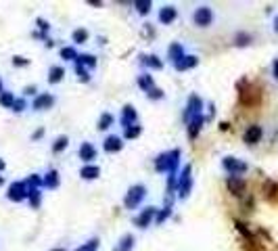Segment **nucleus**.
Returning <instances> with one entry per match:
<instances>
[{
  "instance_id": "obj_1",
  "label": "nucleus",
  "mask_w": 278,
  "mask_h": 251,
  "mask_svg": "<svg viewBox=\"0 0 278 251\" xmlns=\"http://www.w3.org/2000/svg\"><path fill=\"white\" fill-rule=\"evenodd\" d=\"M188 19H191V25L197 29H209V27H213L217 15H215V8L211 4L201 2V4H195L191 8Z\"/></svg>"
},
{
  "instance_id": "obj_2",
  "label": "nucleus",
  "mask_w": 278,
  "mask_h": 251,
  "mask_svg": "<svg viewBox=\"0 0 278 251\" xmlns=\"http://www.w3.org/2000/svg\"><path fill=\"white\" fill-rule=\"evenodd\" d=\"M146 195H148V186L144 182H134L132 186H128L126 195H124V207L128 212H136L144 203Z\"/></svg>"
},
{
  "instance_id": "obj_3",
  "label": "nucleus",
  "mask_w": 278,
  "mask_h": 251,
  "mask_svg": "<svg viewBox=\"0 0 278 251\" xmlns=\"http://www.w3.org/2000/svg\"><path fill=\"white\" fill-rule=\"evenodd\" d=\"M193 193V166L184 164L182 169L178 172V182H176V199L186 201Z\"/></svg>"
},
{
  "instance_id": "obj_4",
  "label": "nucleus",
  "mask_w": 278,
  "mask_h": 251,
  "mask_svg": "<svg viewBox=\"0 0 278 251\" xmlns=\"http://www.w3.org/2000/svg\"><path fill=\"white\" fill-rule=\"evenodd\" d=\"M157 205H144L140 207L138 212L132 216V224L138 228V230H146L148 226L155 224V218H157Z\"/></svg>"
},
{
  "instance_id": "obj_5",
  "label": "nucleus",
  "mask_w": 278,
  "mask_h": 251,
  "mask_svg": "<svg viewBox=\"0 0 278 251\" xmlns=\"http://www.w3.org/2000/svg\"><path fill=\"white\" fill-rule=\"evenodd\" d=\"M203 109H205V100L201 98V94H199V92H191V94H188L184 111H182V122L188 124L195 115H201Z\"/></svg>"
},
{
  "instance_id": "obj_6",
  "label": "nucleus",
  "mask_w": 278,
  "mask_h": 251,
  "mask_svg": "<svg viewBox=\"0 0 278 251\" xmlns=\"http://www.w3.org/2000/svg\"><path fill=\"white\" fill-rule=\"evenodd\" d=\"M27 195H29V188L25 184V180H13L6 186V193H4V197L11 203H27Z\"/></svg>"
},
{
  "instance_id": "obj_7",
  "label": "nucleus",
  "mask_w": 278,
  "mask_h": 251,
  "mask_svg": "<svg viewBox=\"0 0 278 251\" xmlns=\"http://www.w3.org/2000/svg\"><path fill=\"white\" fill-rule=\"evenodd\" d=\"M138 65L142 67V72L153 74V72H161L165 67V61L155 53H140L138 55Z\"/></svg>"
},
{
  "instance_id": "obj_8",
  "label": "nucleus",
  "mask_w": 278,
  "mask_h": 251,
  "mask_svg": "<svg viewBox=\"0 0 278 251\" xmlns=\"http://www.w3.org/2000/svg\"><path fill=\"white\" fill-rule=\"evenodd\" d=\"M55 105H57V96L53 92H40L38 96L32 98L29 109H32L34 113H44V111H51Z\"/></svg>"
},
{
  "instance_id": "obj_9",
  "label": "nucleus",
  "mask_w": 278,
  "mask_h": 251,
  "mask_svg": "<svg viewBox=\"0 0 278 251\" xmlns=\"http://www.w3.org/2000/svg\"><path fill=\"white\" fill-rule=\"evenodd\" d=\"M222 169L228 176H243L247 169H249V166H247V162H243V159L226 155V157H222Z\"/></svg>"
},
{
  "instance_id": "obj_10",
  "label": "nucleus",
  "mask_w": 278,
  "mask_h": 251,
  "mask_svg": "<svg viewBox=\"0 0 278 251\" xmlns=\"http://www.w3.org/2000/svg\"><path fill=\"white\" fill-rule=\"evenodd\" d=\"M178 17H180V11H178L176 4H161L157 8V23L159 25H174L178 21Z\"/></svg>"
},
{
  "instance_id": "obj_11",
  "label": "nucleus",
  "mask_w": 278,
  "mask_h": 251,
  "mask_svg": "<svg viewBox=\"0 0 278 251\" xmlns=\"http://www.w3.org/2000/svg\"><path fill=\"white\" fill-rule=\"evenodd\" d=\"M77 159L82 162V166H88V164H96L98 159V149L94 143L90 140H82L77 147Z\"/></svg>"
},
{
  "instance_id": "obj_12",
  "label": "nucleus",
  "mask_w": 278,
  "mask_h": 251,
  "mask_svg": "<svg viewBox=\"0 0 278 251\" xmlns=\"http://www.w3.org/2000/svg\"><path fill=\"white\" fill-rule=\"evenodd\" d=\"M124 147H126L124 136L122 134H115V132L107 134L103 138V143H101L103 153H107V155H115V153H119V151H124Z\"/></svg>"
},
{
  "instance_id": "obj_13",
  "label": "nucleus",
  "mask_w": 278,
  "mask_h": 251,
  "mask_svg": "<svg viewBox=\"0 0 278 251\" xmlns=\"http://www.w3.org/2000/svg\"><path fill=\"white\" fill-rule=\"evenodd\" d=\"M117 124H119V128H122V130L130 128V126H136V124H140L136 107L130 105V103L124 105V107H122V111H119V115H117Z\"/></svg>"
},
{
  "instance_id": "obj_14",
  "label": "nucleus",
  "mask_w": 278,
  "mask_h": 251,
  "mask_svg": "<svg viewBox=\"0 0 278 251\" xmlns=\"http://www.w3.org/2000/svg\"><path fill=\"white\" fill-rule=\"evenodd\" d=\"M174 201H176L174 195H165V197H163V207L157 209V218H155V224H157V226L163 224V222H167V220L172 218V214H174Z\"/></svg>"
},
{
  "instance_id": "obj_15",
  "label": "nucleus",
  "mask_w": 278,
  "mask_h": 251,
  "mask_svg": "<svg viewBox=\"0 0 278 251\" xmlns=\"http://www.w3.org/2000/svg\"><path fill=\"white\" fill-rule=\"evenodd\" d=\"M59 186H61V174L57 167H48L42 174V190H57Z\"/></svg>"
},
{
  "instance_id": "obj_16",
  "label": "nucleus",
  "mask_w": 278,
  "mask_h": 251,
  "mask_svg": "<svg viewBox=\"0 0 278 251\" xmlns=\"http://www.w3.org/2000/svg\"><path fill=\"white\" fill-rule=\"evenodd\" d=\"M262 138H264V128H262L260 124H251V126H247V130L243 132V143H245V145H249V147L257 145Z\"/></svg>"
},
{
  "instance_id": "obj_17",
  "label": "nucleus",
  "mask_w": 278,
  "mask_h": 251,
  "mask_svg": "<svg viewBox=\"0 0 278 251\" xmlns=\"http://www.w3.org/2000/svg\"><path fill=\"white\" fill-rule=\"evenodd\" d=\"M101 174H103V169H101V166H98V164L82 166V167H79V172H77V176L82 178L84 182H94V180L101 178Z\"/></svg>"
},
{
  "instance_id": "obj_18",
  "label": "nucleus",
  "mask_w": 278,
  "mask_h": 251,
  "mask_svg": "<svg viewBox=\"0 0 278 251\" xmlns=\"http://www.w3.org/2000/svg\"><path fill=\"white\" fill-rule=\"evenodd\" d=\"M226 188L228 193L234 195V197H241L247 188V182L243 176H226Z\"/></svg>"
},
{
  "instance_id": "obj_19",
  "label": "nucleus",
  "mask_w": 278,
  "mask_h": 251,
  "mask_svg": "<svg viewBox=\"0 0 278 251\" xmlns=\"http://www.w3.org/2000/svg\"><path fill=\"white\" fill-rule=\"evenodd\" d=\"M184 55H186L184 44L182 42H172L170 46H167V50H165V61L170 65H176Z\"/></svg>"
},
{
  "instance_id": "obj_20",
  "label": "nucleus",
  "mask_w": 278,
  "mask_h": 251,
  "mask_svg": "<svg viewBox=\"0 0 278 251\" xmlns=\"http://www.w3.org/2000/svg\"><path fill=\"white\" fill-rule=\"evenodd\" d=\"M205 122H207V117L201 113V115H195L191 122L186 124V136H188V140H195L199 134H201V130H203Z\"/></svg>"
},
{
  "instance_id": "obj_21",
  "label": "nucleus",
  "mask_w": 278,
  "mask_h": 251,
  "mask_svg": "<svg viewBox=\"0 0 278 251\" xmlns=\"http://www.w3.org/2000/svg\"><path fill=\"white\" fill-rule=\"evenodd\" d=\"M199 61H201V59H199L197 55H193V53H186L180 61H178L176 65H172L174 69L178 74H182V72H191V69H195L197 65H199Z\"/></svg>"
},
{
  "instance_id": "obj_22",
  "label": "nucleus",
  "mask_w": 278,
  "mask_h": 251,
  "mask_svg": "<svg viewBox=\"0 0 278 251\" xmlns=\"http://www.w3.org/2000/svg\"><path fill=\"white\" fill-rule=\"evenodd\" d=\"M65 76H67L65 65H51V67H48V72H46V82L51 86H57V84L63 82Z\"/></svg>"
},
{
  "instance_id": "obj_23",
  "label": "nucleus",
  "mask_w": 278,
  "mask_h": 251,
  "mask_svg": "<svg viewBox=\"0 0 278 251\" xmlns=\"http://www.w3.org/2000/svg\"><path fill=\"white\" fill-rule=\"evenodd\" d=\"M73 65L84 67V69H88V72H94V69L98 67V57H96V55H92V53H79L77 61H75Z\"/></svg>"
},
{
  "instance_id": "obj_24",
  "label": "nucleus",
  "mask_w": 278,
  "mask_h": 251,
  "mask_svg": "<svg viewBox=\"0 0 278 251\" xmlns=\"http://www.w3.org/2000/svg\"><path fill=\"white\" fill-rule=\"evenodd\" d=\"M134 247H136V235L126 233L119 237V241L113 245V251H134Z\"/></svg>"
},
{
  "instance_id": "obj_25",
  "label": "nucleus",
  "mask_w": 278,
  "mask_h": 251,
  "mask_svg": "<svg viewBox=\"0 0 278 251\" xmlns=\"http://www.w3.org/2000/svg\"><path fill=\"white\" fill-rule=\"evenodd\" d=\"M115 115L111 113V111H103L101 115H98V119H96V130L98 132H109L113 126H115Z\"/></svg>"
},
{
  "instance_id": "obj_26",
  "label": "nucleus",
  "mask_w": 278,
  "mask_h": 251,
  "mask_svg": "<svg viewBox=\"0 0 278 251\" xmlns=\"http://www.w3.org/2000/svg\"><path fill=\"white\" fill-rule=\"evenodd\" d=\"M153 167L157 174H170V155H167V151H163V153H159L155 159H153Z\"/></svg>"
},
{
  "instance_id": "obj_27",
  "label": "nucleus",
  "mask_w": 278,
  "mask_h": 251,
  "mask_svg": "<svg viewBox=\"0 0 278 251\" xmlns=\"http://www.w3.org/2000/svg\"><path fill=\"white\" fill-rule=\"evenodd\" d=\"M59 57H61V61H65V63H75L79 57V50L73 44H65L59 48Z\"/></svg>"
},
{
  "instance_id": "obj_28",
  "label": "nucleus",
  "mask_w": 278,
  "mask_h": 251,
  "mask_svg": "<svg viewBox=\"0 0 278 251\" xmlns=\"http://www.w3.org/2000/svg\"><path fill=\"white\" fill-rule=\"evenodd\" d=\"M136 86L142 90V92H148V90H153L157 84H155V78L153 74H148V72H140L136 76Z\"/></svg>"
},
{
  "instance_id": "obj_29",
  "label": "nucleus",
  "mask_w": 278,
  "mask_h": 251,
  "mask_svg": "<svg viewBox=\"0 0 278 251\" xmlns=\"http://www.w3.org/2000/svg\"><path fill=\"white\" fill-rule=\"evenodd\" d=\"M132 11L138 15V17H148L153 11V2L151 0H132Z\"/></svg>"
},
{
  "instance_id": "obj_30",
  "label": "nucleus",
  "mask_w": 278,
  "mask_h": 251,
  "mask_svg": "<svg viewBox=\"0 0 278 251\" xmlns=\"http://www.w3.org/2000/svg\"><path fill=\"white\" fill-rule=\"evenodd\" d=\"M69 143H71V138H69L67 134H59V136L53 140V145H51L53 155H61V153H65V151L69 149Z\"/></svg>"
},
{
  "instance_id": "obj_31",
  "label": "nucleus",
  "mask_w": 278,
  "mask_h": 251,
  "mask_svg": "<svg viewBox=\"0 0 278 251\" xmlns=\"http://www.w3.org/2000/svg\"><path fill=\"white\" fill-rule=\"evenodd\" d=\"M88 40H90V32H88L86 27H75L71 32V44L73 46H82V44L88 42Z\"/></svg>"
},
{
  "instance_id": "obj_32",
  "label": "nucleus",
  "mask_w": 278,
  "mask_h": 251,
  "mask_svg": "<svg viewBox=\"0 0 278 251\" xmlns=\"http://www.w3.org/2000/svg\"><path fill=\"white\" fill-rule=\"evenodd\" d=\"M98 247H101V237H90L84 243H79L73 251H98Z\"/></svg>"
},
{
  "instance_id": "obj_33",
  "label": "nucleus",
  "mask_w": 278,
  "mask_h": 251,
  "mask_svg": "<svg viewBox=\"0 0 278 251\" xmlns=\"http://www.w3.org/2000/svg\"><path fill=\"white\" fill-rule=\"evenodd\" d=\"M253 42V36L249 32H236L232 36V44L238 46V48H243V46H249Z\"/></svg>"
},
{
  "instance_id": "obj_34",
  "label": "nucleus",
  "mask_w": 278,
  "mask_h": 251,
  "mask_svg": "<svg viewBox=\"0 0 278 251\" xmlns=\"http://www.w3.org/2000/svg\"><path fill=\"white\" fill-rule=\"evenodd\" d=\"M27 205L32 207V209H40V205H42V188L29 190V195H27Z\"/></svg>"
},
{
  "instance_id": "obj_35",
  "label": "nucleus",
  "mask_w": 278,
  "mask_h": 251,
  "mask_svg": "<svg viewBox=\"0 0 278 251\" xmlns=\"http://www.w3.org/2000/svg\"><path fill=\"white\" fill-rule=\"evenodd\" d=\"M15 100H17V94L11 92V90L0 92V107H2V109H8V111H11L13 105H15Z\"/></svg>"
},
{
  "instance_id": "obj_36",
  "label": "nucleus",
  "mask_w": 278,
  "mask_h": 251,
  "mask_svg": "<svg viewBox=\"0 0 278 251\" xmlns=\"http://www.w3.org/2000/svg\"><path fill=\"white\" fill-rule=\"evenodd\" d=\"M73 74H75V80L79 84H90L92 82V72H88V69H84V67L73 65Z\"/></svg>"
},
{
  "instance_id": "obj_37",
  "label": "nucleus",
  "mask_w": 278,
  "mask_h": 251,
  "mask_svg": "<svg viewBox=\"0 0 278 251\" xmlns=\"http://www.w3.org/2000/svg\"><path fill=\"white\" fill-rule=\"evenodd\" d=\"M122 136H124V140H136V138H140L142 136V126L136 124V126L126 128L124 132H122Z\"/></svg>"
},
{
  "instance_id": "obj_38",
  "label": "nucleus",
  "mask_w": 278,
  "mask_h": 251,
  "mask_svg": "<svg viewBox=\"0 0 278 251\" xmlns=\"http://www.w3.org/2000/svg\"><path fill=\"white\" fill-rule=\"evenodd\" d=\"M25 184L29 190H34V188H42V174H38V172H32L27 178H25Z\"/></svg>"
},
{
  "instance_id": "obj_39",
  "label": "nucleus",
  "mask_w": 278,
  "mask_h": 251,
  "mask_svg": "<svg viewBox=\"0 0 278 251\" xmlns=\"http://www.w3.org/2000/svg\"><path fill=\"white\" fill-rule=\"evenodd\" d=\"M144 96H146L148 100H153V103H159V100H163V98H165V90H163V88H159V86H155L153 90L144 92Z\"/></svg>"
},
{
  "instance_id": "obj_40",
  "label": "nucleus",
  "mask_w": 278,
  "mask_h": 251,
  "mask_svg": "<svg viewBox=\"0 0 278 251\" xmlns=\"http://www.w3.org/2000/svg\"><path fill=\"white\" fill-rule=\"evenodd\" d=\"M25 109H29V100L25 96H17V100H15V105H13L11 111L13 113H23Z\"/></svg>"
},
{
  "instance_id": "obj_41",
  "label": "nucleus",
  "mask_w": 278,
  "mask_h": 251,
  "mask_svg": "<svg viewBox=\"0 0 278 251\" xmlns=\"http://www.w3.org/2000/svg\"><path fill=\"white\" fill-rule=\"evenodd\" d=\"M36 25H38V32L42 34V36L51 34V21H46L44 17H36Z\"/></svg>"
},
{
  "instance_id": "obj_42",
  "label": "nucleus",
  "mask_w": 278,
  "mask_h": 251,
  "mask_svg": "<svg viewBox=\"0 0 278 251\" xmlns=\"http://www.w3.org/2000/svg\"><path fill=\"white\" fill-rule=\"evenodd\" d=\"M11 65H13V67H17V69H23V67H27V65H29V59H25L23 55H15V57L11 59Z\"/></svg>"
},
{
  "instance_id": "obj_43",
  "label": "nucleus",
  "mask_w": 278,
  "mask_h": 251,
  "mask_svg": "<svg viewBox=\"0 0 278 251\" xmlns=\"http://www.w3.org/2000/svg\"><path fill=\"white\" fill-rule=\"evenodd\" d=\"M40 94V90H38V86L36 84H32V86H25L23 88V92H21V96H25V98H29V96H38Z\"/></svg>"
},
{
  "instance_id": "obj_44",
  "label": "nucleus",
  "mask_w": 278,
  "mask_h": 251,
  "mask_svg": "<svg viewBox=\"0 0 278 251\" xmlns=\"http://www.w3.org/2000/svg\"><path fill=\"white\" fill-rule=\"evenodd\" d=\"M266 195H268V199H276V193H278V186L274 184V182H266Z\"/></svg>"
},
{
  "instance_id": "obj_45",
  "label": "nucleus",
  "mask_w": 278,
  "mask_h": 251,
  "mask_svg": "<svg viewBox=\"0 0 278 251\" xmlns=\"http://www.w3.org/2000/svg\"><path fill=\"white\" fill-rule=\"evenodd\" d=\"M142 34L148 36V38H155V29H153V25H151V23H144V25H142Z\"/></svg>"
},
{
  "instance_id": "obj_46",
  "label": "nucleus",
  "mask_w": 278,
  "mask_h": 251,
  "mask_svg": "<svg viewBox=\"0 0 278 251\" xmlns=\"http://www.w3.org/2000/svg\"><path fill=\"white\" fill-rule=\"evenodd\" d=\"M234 224H236V228H238V230H241V233H243V235H245L247 239H249V237H251V233H249V230H247V226H245L243 222H238V220H236V222H234Z\"/></svg>"
},
{
  "instance_id": "obj_47",
  "label": "nucleus",
  "mask_w": 278,
  "mask_h": 251,
  "mask_svg": "<svg viewBox=\"0 0 278 251\" xmlns=\"http://www.w3.org/2000/svg\"><path fill=\"white\" fill-rule=\"evenodd\" d=\"M42 136H44V128H38V130H36V132L32 134V143H38V140H40V138H42Z\"/></svg>"
},
{
  "instance_id": "obj_48",
  "label": "nucleus",
  "mask_w": 278,
  "mask_h": 251,
  "mask_svg": "<svg viewBox=\"0 0 278 251\" xmlns=\"http://www.w3.org/2000/svg\"><path fill=\"white\" fill-rule=\"evenodd\" d=\"M272 78L278 82V59H274V61H272Z\"/></svg>"
},
{
  "instance_id": "obj_49",
  "label": "nucleus",
  "mask_w": 278,
  "mask_h": 251,
  "mask_svg": "<svg viewBox=\"0 0 278 251\" xmlns=\"http://www.w3.org/2000/svg\"><path fill=\"white\" fill-rule=\"evenodd\" d=\"M272 29H274V34L278 36V13H276L274 19H272Z\"/></svg>"
},
{
  "instance_id": "obj_50",
  "label": "nucleus",
  "mask_w": 278,
  "mask_h": 251,
  "mask_svg": "<svg viewBox=\"0 0 278 251\" xmlns=\"http://www.w3.org/2000/svg\"><path fill=\"white\" fill-rule=\"evenodd\" d=\"M88 4H90V6H98V8H101V6H103V0H88Z\"/></svg>"
},
{
  "instance_id": "obj_51",
  "label": "nucleus",
  "mask_w": 278,
  "mask_h": 251,
  "mask_svg": "<svg viewBox=\"0 0 278 251\" xmlns=\"http://www.w3.org/2000/svg\"><path fill=\"white\" fill-rule=\"evenodd\" d=\"M4 169H6V162L0 157V174H4Z\"/></svg>"
},
{
  "instance_id": "obj_52",
  "label": "nucleus",
  "mask_w": 278,
  "mask_h": 251,
  "mask_svg": "<svg viewBox=\"0 0 278 251\" xmlns=\"http://www.w3.org/2000/svg\"><path fill=\"white\" fill-rule=\"evenodd\" d=\"M48 251H69L67 247H63V245H57V247H53V249H48Z\"/></svg>"
},
{
  "instance_id": "obj_53",
  "label": "nucleus",
  "mask_w": 278,
  "mask_h": 251,
  "mask_svg": "<svg viewBox=\"0 0 278 251\" xmlns=\"http://www.w3.org/2000/svg\"><path fill=\"white\" fill-rule=\"evenodd\" d=\"M4 90H6L4 88V80H2V76H0V92H4Z\"/></svg>"
},
{
  "instance_id": "obj_54",
  "label": "nucleus",
  "mask_w": 278,
  "mask_h": 251,
  "mask_svg": "<svg viewBox=\"0 0 278 251\" xmlns=\"http://www.w3.org/2000/svg\"><path fill=\"white\" fill-rule=\"evenodd\" d=\"M4 182H6V178H4V174H0V186H4Z\"/></svg>"
}]
</instances>
